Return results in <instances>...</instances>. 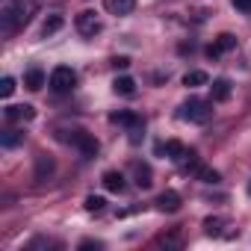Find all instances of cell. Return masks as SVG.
<instances>
[{"label":"cell","mask_w":251,"mask_h":251,"mask_svg":"<svg viewBox=\"0 0 251 251\" xmlns=\"http://www.w3.org/2000/svg\"><path fill=\"white\" fill-rule=\"evenodd\" d=\"M24 21H27V3L24 0H9V3L3 6V12H0V30L15 33Z\"/></svg>","instance_id":"6da1fadb"},{"label":"cell","mask_w":251,"mask_h":251,"mask_svg":"<svg viewBox=\"0 0 251 251\" xmlns=\"http://www.w3.org/2000/svg\"><path fill=\"white\" fill-rule=\"evenodd\" d=\"M180 118L183 121H192V124H207L213 118V103L210 100H201V98H189L180 106Z\"/></svg>","instance_id":"7a4b0ae2"},{"label":"cell","mask_w":251,"mask_h":251,"mask_svg":"<svg viewBox=\"0 0 251 251\" xmlns=\"http://www.w3.org/2000/svg\"><path fill=\"white\" fill-rule=\"evenodd\" d=\"M48 86H50V92H56V95L71 92V89L77 86V74H74V68H68V65H56V68L50 71Z\"/></svg>","instance_id":"3957f363"},{"label":"cell","mask_w":251,"mask_h":251,"mask_svg":"<svg viewBox=\"0 0 251 251\" xmlns=\"http://www.w3.org/2000/svg\"><path fill=\"white\" fill-rule=\"evenodd\" d=\"M74 24H77V30H80L83 36H95V33H100V27H103V24H100V18H98V15H95L92 9L80 12Z\"/></svg>","instance_id":"277c9868"},{"label":"cell","mask_w":251,"mask_h":251,"mask_svg":"<svg viewBox=\"0 0 251 251\" xmlns=\"http://www.w3.org/2000/svg\"><path fill=\"white\" fill-rule=\"evenodd\" d=\"M233 48H236V36L222 33V36L207 48V56H210V59H216V56H222V53H227V50H233Z\"/></svg>","instance_id":"5b68a950"},{"label":"cell","mask_w":251,"mask_h":251,"mask_svg":"<svg viewBox=\"0 0 251 251\" xmlns=\"http://www.w3.org/2000/svg\"><path fill=\"white\" fill-rule=\"evenodd\" d=\"M71 142H74V145H77L86 157H95V154H98V139H95L92 133H86V130H74Z\"/></svg>","instance_id":"8992f818"},{"label":"cell","mask_w":251,"mask_h":251,"mask_svg":"<svg viewBox=\"0 0 251 251\" xmlns=\"http://www.w3.org/2000/svg\"><path fill=\"white\" fill-rule=\"evenodd\" d=\"M157 207H160L163 213H177V210H180V195H177L175 189H166V192L157 198Z\"/></svg>","instance_id":"52a82bcc"},{"label":"cell","mask_w":251,"mask_h":251,"mask_svg":"<svg viewBox=\"0 0 251 251\" xmlns=\"http://www.w3.org/2000/svg\"><path fill=\"white\" fill-rule=\"evenodd\" d=\"M109 121H112V124H127V127H133V136H130V139H136V130L142 127V118H136L133 112H112Z\"/></svg>","instance_id":"ba28073f"},{"label":"cell","mask_w":251,"mask_h":251,"mask_svg":"<svg viewBox=\"0 0 251 251\" xmlns=\"http://www.w3.org/2000/svg\"><path fill=\"white\" fill-rule=\"evenodd\" d=\"M3 115H6V121H21V118H24V121H30V118L36 115V109H33L30 103H24V106H6V109H3Z\"/></svg>","instance_id":"9c48e42d"},{"label":"cell","mask_w":251,"mask_h":251,"mask_svg":"<svg viewBox=\"0 0 251 251\" xmlns=\"http://www.w3.org/2000/svg\"><path fill=\"white\" fill-rule=\"evenodd\" d=\"M103 6L112 15H130L133 6H136V0H103Z\"/></svg>","instance_id":"30bf717a"},{"label":"cell","mask_w":251,"mask_h":251,"mask_svg":"<svg viewBox=\"0 0 251 251\" xmlns=\"http://www.w3.org/2000/svg\"><path fill=\"white\" fill-rule=\"evenodd\" d=\"M210 92H213V100H216V103H222V100H227V98H230V80H225V77H219V80H213V86H210Z\"/></svg>","instance_id":"8fae6325"},{"label":"cell","mask_w":251,"mask_h":251,"mask_svg":"<svg viewBox=\"0 0 251 251\" xmlns=\"http://www.w3.org/2000/svg\"><path fill=\"white\" fill-rule=\"evenodd\" d=\"M112 89H115V95H124V98H130V95H136V83H133V77H115V83H112Z\"/></svg>","instance_id":"7c38bea8"},{"label":"cell","mask_w":251,"mask_h":251,"mask_svg":"<svg viewBox=\"0 0 251 251\" xmlns=\"http://www.w3.org/2000/svg\"><path fill=\"white\" fill-rule=\"evenodd\" d=\"M24 86L33 89V92H39V89L45 86V71H42V68H30V71L24 74Z\"/></svg>","instance_id":"4fadbf2b"},{"label":"cell","mask_w":251,"mask_h":251,"mask_svg":"<svg viewBox=\"0 0 251 251\" xmlns=\"http://www.w3.org/2000/svg\"><path fill=\"white\" fill-rule=\"evenodd\" d=\"M166 157H169V160H175V163H180V160L186 157V148H183V142H177V139H169V142H166Z\"/></svg>","instance_id":"5bb4252c"},{"label":"cell","mask_w":251,"mask_h":251,"mask_svg":"<svg viewBox=\"0 0 251 251\" xmlns=\"http://www.w3.org/2000/svg\"><path fill=\"white\" fill-rule=\"evenodd\" d=\"M103 186H106L109 192H121V189H124V175H121V172H106V175H103Z\"/></svg>","instance_id":"9a60e30c"},{"label":"cell","mask_w":251,"mask_h":251,"mask_svg":"<svg viewBox=\"0 0 251 251\" xmlns=\"http://www.w3.org/2000/svg\"><path fill=\"white\" fill-rule=\"evenodd\" d=\"M133 172H136V186H139V189H148V186L154 183V180H151V169H148V166L136 163V166H133Z\"/></svg>","instance_id":"2e32d148"},{"label":"cell","mask_w":251,"mask_h":251,"mask_svg":"<svg viewBox=\"0 0 251 251\" xmlns=\"http://www.w3.org/2000/svg\"><path fill=\"white\" fill-rule=\"evenodd\" d=\"M62 24H65L62 15H50V18H45V24H42V36H53L56 30H62Z\"/></svg>","instance_id":"e0dca14e"},{"label":"cell","mask_w":251,"mask_h":251,"mask_svg":"<svg viewBox=\"0 0 251 251\" xmlns=\"http://www.w3.org/2000/svg\"><path fill=\"white\" fill-rule=\"evenodd\" d=\"M204 83H210L207 71H186L183 74V86H204Z\"/></svg>","instance_id":"ac0fdd59"},{"label":"cell","mask_w":251,"mask_h":251,"mask_svg":"<svg viewBox=\"0 0 251 251\" xmlns=\"http://www.w3.org/2000/svg\"><path fill=\"white\" fill-rule=\"evenodd\" d=\"M53 172V160L50 157H39L36 160V180H45V175Z\"/></svg>","instance_id":"d6986e66"},{"label":"cell","mask_w":251,"mask_h":251,"mask_svg":"<svg viewBox=\"0 0 251 251\" xmlns=\"http://www.w3.org/2000/svg\"><path fill=\"white\" fill-rule=\"evenodd\" d=\"M195 177L204 180V183H219V180H222L219 172H216V169H207V166H198V169H195Z\"/></svg>","instance_id":"ffe728a7"},{"label":"cell","mask_w":251,"mask_h":251,"mask_svg":"<svg viewBox=\"0 0 251 251\" xmlns=\"http://www.w3.org/2000/svg\"><path fill=\"white\" fill-rule=\"evenodd\" d=\"M103 207H106V201H103L100 195H89V198H86V210H89V213H100Z\"/></svg>","instance_id":"44dd1931"},{"label":"cell","mask_w":251,"mask_h":251,"mask_svg":"<svg viewBox=\"0 0 251 251\" xmlns=\"http://www.w3.org/2000/svg\"><path fill=\"white\" fill-rule=\"evenodd\" d=\"M21 139H24V133H18V130H6V133H3V148H15Z\"/></svg>","instance_id":"7402d4cb"},{"label":"cell","mask_w":251,"mask_h":251,"mask_svg":"<svg viewBox=\"0 0 251 251\" xmlns=\"http://www.w3.org/2000/svg\"><path fill=\"white\" fill-rule=\"evenodd\" d=\"M12 92H15V80H12V77H3V80H0V95L9 98Z\"/></svg>","instance_id":"603a6c76"},{"label":"cell","mask_w":251,"mask_h":251,"mask_svg":"<svg viewBox=\"0 0 251 251\" xmlns=\"http://www.w3.org/2000/svg\"><path fill=\"white\" fill-rule=\"evenodd\" d=\"M204 227H207V233H219V227H222V219H207V222H204Z\"/></svg>","instance_id":"cb8c5ba5"},{"label":"cell","mask_w":251,"mask_h":251,"mask_svg":"<svg viewBox=\"0 0 251 251\" xmlns=\"http://www.w3.org/2000/svg\"><path fill=\"white\" fill-rule=\"evenodd\" d=\"M233 6H236L239 12H251V0H233Z\"/></svg>","instance_id":"d4e9b609"},{"label":"cell","mask_w":251,"mask_h":251,"mask_svg":"<svg viewBox=\"0 0 251 251\" xmlns=\"http://www.w3.org/2000/svg\"><path fill=\"white\" fill-rule=\"evenodd\" d=\"M127 65H130L127 56H118V59H115V68H127Z\"/></svg>","instance_id":"484cf974"},{"label":"cell","mask_w":251,"mask_h":251,"mask_svg":"<svg viewBox=\"0 0 251 251\" xmlns=\"http://www.w3.org/2000/svg\"><path fill=\"white\" fill-rule=\"evenodd\" d=\"M248 192H251V186H248Z\"/></svg>","instance_id":"4316f807"}]
</instances>
